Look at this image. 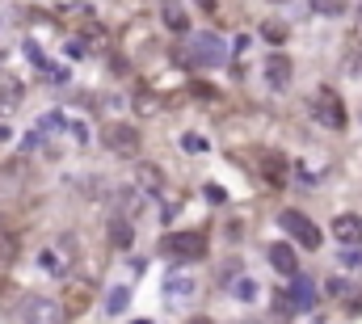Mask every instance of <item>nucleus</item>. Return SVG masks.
<instances>
[{"mask_svg": "<svg viewBox=\"0 0 362 324\" xmlns=\"http://www.w3.org/2000/svg\"><path fill=\"white\" fill-rule=\"evenodd\" d=\"M266 38H270V42H282V38H287V26L270 21V26H266Z\"/></svg>", "mask_w": 362, "mask_h": 324, "instance_id": "obj_26", "label": "nucleus"}, {"mask_svg": "<svg viewBox=\"0 0 362 324\" xmlns=\"http://www.w3.org/2000/svg\"><path fill=\"white\" fill-rule=\"evenodd\" d=\"M185 324H215V320H211V316H190Z\"/></svg>", "mask_w": 362, "mask_h": 324, "instance_id": "obj_28", "label": "nucleus"}, {"mask_svg": "<svg viewBox=\"0 0 362 324\" xmlns=\"http://www.w3.org/2000/svg\"><path fill=\"white\" fill-rule=\"evenodd\" d=\"M127 303H131V291H127V287H114V291L106 295V312H110V316L127 312Z\"/></svg>", "mask_w": 362, "mask_h": 324, "instance_id": "obj_20", "label": "nucleus"}, {"mask_svg": "<svg viewBox=\"0 0 362 324\" xmlns=\"http://www.w3.org/2000/svg\"><path fill=\"white\" fill-rule=\"evenodd\" d=\"M165 253H173V257H181V261H202V257H206V236H202V232L169 236V240H165Z\"/></svg>", "mask_w": 362, "mask_h": 324, "instance_id": "obj_7", "label": "nucleus"}, {"mask_svg": "<svg viewBox=\"0 0 362 324\" xmlns=\"http://www.w3.org/2000/svg\"><path fill=\"white\" fill-rule=\"evenodd\" d=\"M89 303H93V282L80 278V282L68 287V303H60V307H64V316H76V312H84Z\"/></svg>", "mask_w": 362, "mask_h": 324, "instance_id": "obj_14", "label": "nucleus"}, {"mask_svg": "<svg viewBox=\"0 0 362 324\" xmlns=\"http://www.w3.org/2000/svg\"><path fill=\"white\" fill-rule=\"evenodd\" d=\"M17 316H21V324H64V307L46 295H26L17 303Z\"/></svg>", "mask_w": 362, "mask_h": 324, "instance_id": "obj_4", "label": "nucleus"}, {"mask_svg": "<svg viewBox=\"0 0 362 324\" xmlns=\"http://www.w3.org/2000/svg\"><path fill=\"white\" fill-rule=\"evenodd\" d=\"M21 173H26L21 165H9V169H0V190H5V194H9V190H17V186H21V181H17Z\"/></svg>", "mask_w": 362, "mask_h": 324, "instance_id": "obj_22", "label": "nucleus"}, {"mask_svg": "<svg viewBox=\"0 0 362 324\" xmlns=\"http://www.w3.org/2000/svg\"><path fill=\"white\" fill-rule=\"evenodd\" d=\"M228 42L219 38V34H211V30H202V34H194L190 38V51H185V64H194V68H219V64H228Z\"/></svg>", "mask_w": 362, "mask_h": 324, "instance_id": "obj_1", "label": "nucleus"}, {"mask_svg": "<svg viewBox=\"0 0 362 324\" xmlns=\"http://www.w3.org/2000/svg\"><path fill=\"white\" fill-rule=\"evenodd\" d=\"M266 80H270V89H287L291 84V60L287 55H270L266 60Z\"/></svg>", "mask_w": 362, "mask_h": 324, "instance_id": "obj_15", "label": "nucleus"}, {"mask_svg": "<svg viewBox=\"0 0 362 324\" xmlns=\"http://www.w3.org/2000/svg\"><path fill=\"white\" fill-rule=\"evenodd\" d=\"M278 224H282V232H287L295 244H303V249H320V228L307 219L303 210H282Z\"/></svg>", "mask_w": 362, "mask_h": 324, "instance_id": "obj_5", "label": "nucleus"}, {"mask_svg": "<svg viewBox=\"0 0 362 324\" xmlns=\"http://www.w3.org/2000/svg\"><path fill=\"white\" fill-rule=\"evenodd\" d=\"M341 261H345V265H362V253H350V249H345V253H341Z\"/></svg>", "mask_w": 362, "mask_h": 324, "instance_id": "obj_27", "label": "nucleus"}, {"mask_svg": "<svg viewBox=\"0 0 362 324\" xmlns=\"http://www.w3.org/2000/svg\"><path fill=\"white\" fill-rule=\"evenodd\" d=\"M106 240H110V249L127 253V249H131V240H135V228H131V219L114 215V219H110V228H106Z\"/></svg>", "mask_w": 362, "mask_h": 324, "instance_id": "obj_13", "label": "nucleus"}, {"mask_svg": "<svg viewBox=\"0 0 362 324\" xmlns=\"http://www.w3.org/2000/svg\"><path fill=\"white\" fill-rule=\"evenodd\" d=\"M270 265L278 269V274H287V278L299 274V261H295V253H291L287 244H274V249H270Z\"/></svg>", "mask_w": 362, "mask_h": 324, "instance_id": "obj_16", "label": "nucleus"}, {"mask_svg": "<svg viewBox=\"0 0 362 324\" xmlns=\"http://www.w3.org/2000/svg\"><path fill=\"white\" fill-rule=\"evenodd\" d=\"M287 303H291V307H299V312L316 307V282L295 274V278H291V291H287Z\"/></svg>", "mask_w": 362, "mask_h": 324, "instance_id": "obj_10", "label": "nucleus"}, {"mask_svg": "<svg viewBox=\"0 0 362 324\" xmlns=\"http://www.w3.org/2000/svg\"><path fill=\"white\" fill-rule=\"evenodd\" d=\"M68 131H72V139H76L80 147L89 143V127H84V123H68Z\"/></svg>", "mask_w": 362, "mask_h": 324, "instance_id": "obj_25", "label": "nucleus"}, {"mask_svg": "<svg viewBox=\"0 0 362 324\" xmlns=\"http://www.w3.org/2000/svg\"><path fill=\"white\" fill-rule=\"evenodd\" d=\"M312 118L320 123V127H329V131H341L345 127V105H341V97H337V89H316L312 93Z\"/></svg>", "mask_w": 362, "mask_h": 324, "instance_id": "obj_2", "label": "nucleus"}, {"mask_svg": "<svg viewBox=\"0 0 362 324\" xmlns=\"http://www.w3.org/2000/svg\"><path fill=\"white\" fill-rule=\"evenodd\" d=\"M143 202H147V194L135 186V190H123V194H114V215H123V219H135V215L143 210Z\"/></svg>", "mask_w": 362, "mask_h": 324, "instance_id": "obj_12", "label": "nucleus"}, {"mask_svg": "<svg viewBox=\"0 0 362 324\" xmlns=\"http://www.w3.org/2000/svg\"><path fill=\"white\" fill-rule=\"evenodd\" d=\"M232 295H236V299H257V282H253V278H236Z\"/></svg>", "mask_w": 362, "mask_h": 324, "instance_id": "obj_23", "label": "nucleus"}, {"mask_svg": "<svg viewBox=\"0 0 362 324\" xmlns=\"http://www.w3.org/2000/svg\"><path fill=\"white\" fill-rule=\"evenodd\" d=\"M101 143H106V152H114V156H135L143 147V135L131 123H106L101 127Z\"/></svg>", "mask_w": 362, "mask_h": 324, "instance_id": "obj_3", "label": "nucleus"}, {"mask_svg": "<svg viewBox=\"0 0 362 324\" xmlns=\"http://www.w3.org/2000/svg\"><path fill=\"white\" fill-rule=\"evenodd\" d=\"M198 5H202V9H215V0H198Z\"/></svg>", "mask_w": 362, "mask_h": 324, "instance_id": "obj_29", "label": "nucleus"}, {"mask_svg": "<svg viewBox=\"0 0 362 324\" xmlns=\"http://www.w3.org/2000/svg\"><path fill=\"white\" fill-rule=\"evenodd\" d=\"M161 17H165V26H169V30H181V34L190 30V13L177 5V0H161Z\"/></svg>", "mask_w": 362, "mask_h": 324, "instance_id": "obj_17", "label": "nucleus"}, {"mask_svg": "<svg viewBox=\"0 0 362 324\" xmlns=\"http://www.w3.org/2000/svg\"><path fill=\"white\" fill-rule=\"evenodd\" d=\"M139 190H143V194H161V190H165V173H161L156 165H143V169H139Z\"/></svg>", "mask_w": 362, "mask_h": 324, "instance_id": "obj_19", "label": "nucleus"}, {"mask_svg": "<svg viewBox=\"0 0 362 324\" xmlns=\"http://www.w3.org/2000/svg\"><path fill=\"white\" fill-rule=\"evenodd\" d=\"M198 287H194V278H181V274H173L169 282H165V299L169 303H177V299H190Z\"/></svg>", "mask_w": 362, "mask_h": 324, "instance_id": "obj_18", "label": "nucleus"}, {"mask_svg": "<svg viewBox=\"0 0 362 324\" xmlns=\"http://www.w3.org/2000/svg\"><path fill=\"white\" fill-rule=\"evenodd\" d=\"M72 257H76V236H60L55 244H51L42 257H38V265L46 269V274H55V278H64L68 269H72Z\"/></svg>", "mask_w": 362, "mask_h": 324, "instance_id": "obj_6", "label": "nucleus"}, {"mask_svg": "<svg viewBox=\"0 0 362 324\" xmlns=\"http://www.w3.org/2000/svg\"><path fill=\"white\" fill-rule=\"evenodd\" d=\"M307 5H312V13H320V17H341L345 13L341 0H307Z\"/></svg>", "mask_w": 362, "mask_h": 324, "instance_id": "obj_21", "label": "nucleus"}, {"mask_svg": "<svg viewBox=\"0 0 362 324\" xmlns=\"http://www.w3.org/2000/svg\"><path fill=\"white\" fill-rule=\"evenodd\" d=\"M287 173H291V165H287L282 152H262V177H266V186L282 190L287 186Z\"/></svg>", "mask_w": 362, "mask_h": 324, "instance_id": "obj_8", "label": "nucleus"}, {"mask_svg": "<svg viewBox=\"0 0 362 324\" xmlns=\"http://www.w3.org/2000/svg\"><path fill=\"white\" fill-rule=\"evenodd\" d=\"M21 97H26V84L9 72H0V114H13L21 105Z\"/></svg>", "mask_w": 362, "mask_h": 324, "instance_id": "obj_9", "label": "nucleus"}, {"mask_svg": "<svg viewBox=\"0 0 362 324\" xmlns=\"http://www.w3.org/2000/svg\"><path fill=\"white\" fill-rule=\"evenodd\" d=\"M333 236L345 249H358L362 244V219H358V215H337V219H333Z\"/></svg>", "mask_w": 362, "mask_h": 324, "instance_id": "obj_11", "label": "nucleus"}, {"mask_svg": "<svg viewBox=\"0 0 362 324\" xmlns=\"http://www.w3.org/2000/svg\"><path fill=\"white\" fill-rule=\"evenodd\" d=\"M181 147H185V152H194V156H202V152H206V139L190 131V135H181Z\"/></svg>", "mask_w": 362, "mask_h": 324, "instance_id": "obj_24", "label": "nucleus"}]
</instances>
